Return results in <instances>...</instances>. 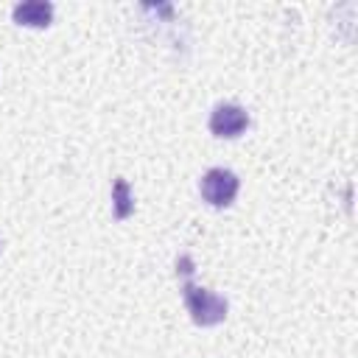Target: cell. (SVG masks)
Returning a JSON list of instances; mask_svg holds the SVG:
<instances>
[{
	"mask_svg": "<svg viewBox=\"0 0 358 358\" xmlns=\"http://www.w3.org/2000/svg\"><path fill=\"white\" fill-rule=\"evenodd\" d=\"M182 296H185V305H187V313L196 324L201 327H213L218 322H224L227 316V299L207 291V288H199L193 285L190 280L182 285Z\"/></svg>",
	"mask_w": 358,
	"mask_h": 358,
	"instance_id": "6da1fadb",
	"label": "cell"
},
{
	"mask_svg": "<svg viewBox=\"0 0 358 358\" xmlns=\"http://www.w3.org/2000/svg\"><path fill=\"white\" fill-rule=\"evenodd\" d=\"M238 187H241L238 176L227 168H210L201 176V196L213 207H229L238 196Z\"/></svg>",
	"mask_w": 358,
	"mask_h": 358,
	"instance_id": "7a4b0ae2",
	"label": "cell"
},
{
	"mask_svg": "<svg viewBox=\"0 0 358 358\" xmlns=\"http://www.w3.org/2000/svg\"><path fill=\"white\" fill-rule=\"evenodd\" d=\"M246 126H249V115L238 103H218L210 112V131L215 137H227V140L238 137L246 131Z\"/></svg>",
	"mask_w": 358,
	"mask_h": 358,
	"instance_id": "3957f363",
	"label": "cell"
},
{
	"mask_svg": "<svg viewBox=\"0 0 358 358\" xmlns=\"http://www.w3.org/2000/svg\"><path fill=\"white\" fill-rule=\"evenodd\" d=\"M17 25H28V28H48L53 20V3L48 0H25L17 3L11 11Z\"/></svg>",
	"mask_w": 358,
	"mask_h": 358,
	"instance_id": "277c9868",
	"label": "cell"
},
{
	"mask_svg": "<svg viewBox=\"0 0 358 358\" xmlns=\"http://www.w3.org/2000/svg\"><path fill=\"white\" fill-rule=\"evenodd\" d=\"M112 213L120 221L134 213V199H131V190H129L126 179H115V185H112Z\"/></svg>",
	"mask_w": 358,
	"mask_h": 358,
	"instance_id": "5b68a950",
	"label": "cell"
}]
</instances>
